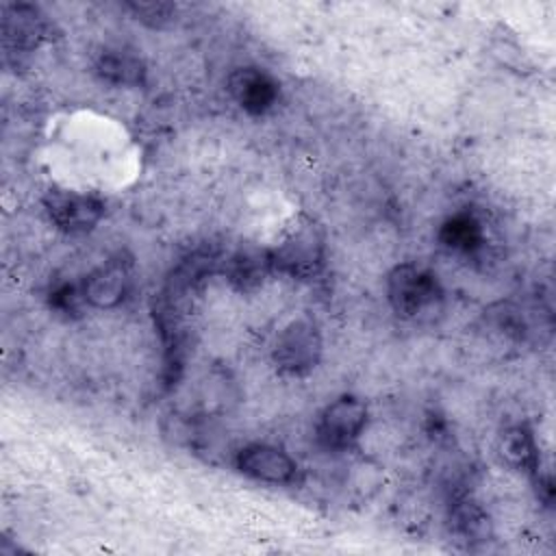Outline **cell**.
<instances>
[{
	"instance_id": "1",
	"label": "cell",
	"mask_w": 556,
	"mask_h": 556,
	"mask_svg": "<svg viewBox=\"0 0 556 556\" xmlns=\"http://www.w3.org/2000/svg\"><path fill=\"white\" fill-rule=\"evenodd\" d=\"M387 298L397 317L430 319L443 306V289L437 276L415 263H402L387 276Z\"/></svg>"
},
{
	"instance_id": "2",
	"label": "cell",
	"mask_w": 556,
	"mask_h": 556,
	"mask_svg": "<svg viewBox=\"0 0 556 556\" xmlns=\"http://www.w3.org/2000/svg\"><path fill=\"white\" fill-rule=\"evenodd\" d=\"M274 271L287 274L298 280L315 278L326 258L324 230L311 217L295 219L280 237L276 248L269 250Z\"/></svg>"
},
{
	"instance_id": "3",
	"label": "cell",
	"mask_w": 556,
	"mask_h": 556,
	"mask_svg": "<svg viewBox=\"0 0 556 556\" xmlns=\"http://www.w3.org/2000/svg\"><path fill=\"white\" fill-rule=\"evenodd\" d=\"M321 332L315 319L302 315L291 319L276 337L274 363L287 376L311 374L321 358Z\"/></svg>"
},
{
	"instance_id": "4",
	"label": "cell",
	"mask_w": 556,
	"mask_h": 556,
	"mask_svg": "<svg viewBox=\"0 0 556 556\" xmlns=\"http://www.w3.org/2000/svg\"><path fill=\"white\" fill-rule=\"evenodd\" d=\"M369 419L367 404L354 395H341L332 400L319 415L315 434L321 447L330 452H343L354 447Z\"/></svg>"
},
{
	"instance_id": "5",
	"label": "cell",
	"mask_w": 556,
	"mask_h": 556,
	"mask_svg": "<svg viewBox=\"0 0 556 556\" xmlns=\"http://www.w3.org/2000/svg\"><path fill=\"white\" fill-rule=\"evenodd\" d=\"M43 206L50 222L67 235L93 230L104 215V204L96 195L72 189H50L43 195Z\"/></svg>"
},
{
	"instance_id": "6",
	"label": "cell",
	"mask_w": 556,
	"mask_h": 556,
	"mask_svg": "<svg viewBox=\"0 0 556 556\" xmlns=\"http://www.w3.org/2000/svg\"><path fill=\"white\" fill-rule=\"evenodd\" d=\"M237 469L258 482L291 484L298 478V463L278 445L250 443L237 452Z\"/></svg>"
},
{
	"instance_id": "7",
	"label": "cell",
	"mask_w": 556,
	"mask_h": 556,
	"mask_svg": "<svg viewBox=\"0 0 556 556\" xmlns=\"http://www.w3.org/2000/svg\"><path fill=\"white\" fill-rule=\"evenodd\" d=\"M228 91L245 113L263 115L278 102L280 87L265 70L239 67L228 76Z\"/></svg>"
},
{
	"instance_id": "8",
	"label": "cell",
	"mask_w": 556,
	"mask_h": 556,
	"mask_svg": "<svg viewBox=\"0 0 556 556\" xmlns=\"http://www.w3.org/2000/svg\"><path fill=\"white\" fill-rule=\"evenodd\" d=\"M130 287V265L122 258H109L100 267H96L83 280V298L96 308H113L117 306Z\"/></svg>"
},
{
	"instance_id": "9",
	"label": "cell",
	"mask_w": 556,
	"mask_h": 556,
	"mask_svg": "<svg viewBox=\"0 0 556 556\" xmlns=\"http://www.w3.org/2000/svg\"><path fill=\"white\" fill-rule=\"evenodd\" d=\"M2 33L17 50H33L48 37V22L37 7L9 4L2 11Z\"/></svg>"
},
{
	"instance_id": "10",
	"label": "cell",
	"mask_w": 556,
	"mask_h": 556,
	"mask_svg": "<svg viewBox=\"0 0 556 556\" xmlns=\"http://www.w3.org/2000/svg\"><path fill=\"white\" fill-rule=\"evenodd\" d=\"M96 74L111 83V85H122V87H137L143 83L146 76V65L143 61L124 48H109L102 50L98 61H96Z\"/></svg>"
},
{
	"instance_id": "11",
	"label": "cell",
	"mask_w": 556,
	"mask_h": 556,
	"mask_svg": "<svg viewBox=\"0 0 556 556\" xmlns=\"http://www.w3.org/2000/svg\"><path fill=\"white\" fill-rule=\"evenodd\" d=\"M271 269L274 267H271L269 250H239L237 254L230 256L226 276L237 289L250 291V289H256Z\"/></svg>"
},
{
	"instance_id": "12",
	"label": "cell",
	"mask_w": 556,
	"mask_h": 556,
	"mask_svg": "<svg viewBox=\"0 0 556 556\" xmlns=\"http://www.w3.org/2000/svg\"><path fill=\"white\" fill-rule=\"evenodd\" d=\"M439 239L450 250L471 254L482 248L484 230L482 224L471 213H456L441 224Z\"/></svg>"
},
{
	"instance_id": "13",
	"label": "cell",
	"mask_w": 556,
	"mask_h": 556,
	"mask_svg": "<svg viewBox=\"0 0 556 556\" xmlns=\"http://www.w3.org/2000/svg\"><path fill=\"white\" fill-rule=\"evenodd\" d=\"M500 454L510 467L539 476V450L528 428L523 426L508 428L500 439Z\"/></svg>"
},
{
	"instance_id": "14",
	"label": "cell",
	"mask_w": 556,
	"mask_h": 556,
	"mask_svg": "<svg viewBox=\"0 0 556 556\" xmlns=\"http://www.w3.org/2000/svg\"><path fill=\"white\" fill-rule=\"evenodd\" d=\"M452 528L465 543L486 541L491 534V523L486 513L471 500H458L452 506Z\"/></svg>"
},
{
	"instance_id": "15",
	"label": "cell",
	"mask_w": 556,
	"mask_h": 556,
	"mask_svg": "<svg viewBox=\"0 0 556 556\" xmlns=\"http://www.w3.org/2000/svg\"><path fill=\"white\" fill-rule=\"evenodd\" d=\"M128 9L137 15V20L150 24V26H161L163 22L172 20L174 4L167 2H132Z\"/></svg>"
},
{
	"instance_id": "16",
	"label": "cell",
	"mask_w": 556,
	"mask_h": 556,
	"mask_svg": "<svg viewBox=\"0 0 556 556\" xmlns=\"http://www.w3.org/2000/svg\"><path fill=\"white\" fill-rule=\"evenodd\" d=\"M83 298V289L74 285H61L50 293V304L61 313H76Z\"/></svg>"
}]
</instances>
